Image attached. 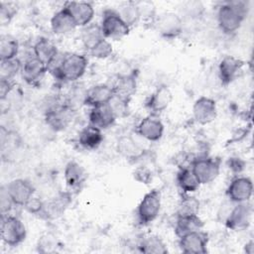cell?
I'll use <instances>...</instances> for the list:
<instances>
[{
    "instance_id": "5",
    "label": "cell",
    "mask_w": 254,
    "mask_h": 254,
    "mask_svg": "<svg viewBox=\"0 0 254 254\" xmlns=\"http://www.w3.org/2000/svg\"><path fill=\"white\" fill-rule=\"evenodd\" d=\"M221 160L207 155L198 156L190 163V168L200 185L213 182L219 175Z\"/></svg>"
},
{
    "instance_id": "20",
    "label": "cell",
    "mask_w": 254,
    "mask_h": 254,
    "mask_svg": "<svg viewBox=\"0 0 254 254\" xmlns=\"http://www.w3.org/2000/svg\"><path fill=\"white\" fill-rule=\"evenodd\" d=\"M73 17L77 27H85L91 23L94 17V8L91 3L85 1H69L64 4Z\"/></svg>"
},
{
    "instance_id": "46",
    "label": "cell",
    "mask_w": 254,
    "mask_h": 254,
    "mask_svg": "<svg viewBox=\"0 0 254 254\" xmlns=\"http://www.w3.org/2000/svg\"><path fill=\"white\" fill-rule=\"evenodd\" d=\"M244 251L247 254H252L254 252V242L253 240H250L249 242H247L244 246Z\"/></svg>"
},
{
    "instance_id": "14",
    "label": "cell",
    "mask_w": 254,
    "mask_h": 254,
    "mask_svg": "<svg viewBox=\"0 0 254 254\" xmlns=\"http://www.w3.org/2000/svg\"><path fill=\"white\" fill-rule=\"evenodd\" d=\"M244 65V61L234 56H225L218 64V75L221 84L226 86L233 82L242 72Z\"/></svg>"
},
{
    "instance_id": "11",
    "label": "cell",
    "mask_w": 254,
    "mask_h": 254,
    "mask_svg": "<svg viewBox=\"0 0 254 254\" xmlns=\"http://www.w3.org/2000/svg\"><path fill=\"white\" fill-rule=\"evenodd\" d=\"M208 235L201 229L179 237V246L186 254H205L207 252Z\"/></svg>"
},
{
    "instance_id": "28",
    "label": "cell",
    "mask_w": 254,
    "mask_h": 254,
    "mask_svg": "<svg viewBox=\"0 0 254 254\" xmlns=\"http://www.w3.org/2000/svg\"><path fill=\"white\" fill-rule=\"evenodd\" d=\"M204 223L198 214L190 215H177L175 222V233L178 237H181L187 233L202 229Z\"/></svg>"
},
{
    "instance_id": "34",
    "label": "cell",
    "mask_w": 254,
    "mask_h": 254,
    "mask_svg": "<svg viewBox=\"0 0 254 254\" xmlns=\"http://www.w3.org/2000/svg\"><path fill=\"white\" fill-rule=\"evenodd\" d=\"M22 63L18 58L11 60H0V79L13 80L19 71H21Z\"/></svg>"
},
{
    "instance_id": "23",
    "label": "cell",
    "mask_w": 254,
    "mask_h": 254,
    "mask_svg": "<svg viewBox=\"0 0 254 254\" xmlns=\"http://www.w3.org/2000/svg\"><path fill=\"white\" fill-rule=\"evenodd\" d=\"M88 119L89 124L99 128L100 130L111 127L116 121V117L111 111L108 103L91 107L88 114Z\"/></svg>"
},
{
    "instance_id": "17",
    "label": "cell",
    "mask_w": 254,
    "mask_h": 254,
    "mask_svg": "<svg viewBox=\"0 0 254 254\" xmlns=\"http://www.w3.org/2000/svg\"><path fill=\"white\" fill-rule=\"evenodd\" d=\"M48 71V66L35 56L28 58L21 68L22 78L30 85L37 86L43 80Z\"/></svg>"
},
{
    "instance_id": "31",
    "label": "cell",
    "mask_w": 254,
    "mask_h": 254,
    "mask_svg": "<svg viewBox=\"0 0 254 254\" xmlns=\"http://www.w3.org/2000/svg\"><path fill=\"white\" fill-rule=\"evenodd\" d=\"M103 39L105 38L103 36L100 24L90 23L87 26L83 27L81 30V41L87 51H90Z\"/></svg>"
},
{
    "instance_id": "38",
    "label": "cell",
    "mask_w": 254,
    "mask_h": 254,
    "mask_svg": "<svg viewBox=\"0 0 254 254\" xmlns=\"http://www.w3.org/2000/svg\"><path fill=\"white\" fill-rule=\"evenodd\" d=\"M88 52L92 57L102 60L111 56L113 52V48L111 43L107 39H103Z\"/></svg>"
},
{
    "instance_id": "30",
    "label": "cell",
    "mask_w": 254,
    "mask_h": 254,
    "mask_svg": "<svg viewBox=\"0 0 254 254\" xmlns=\"http://www.w3.org/2000/svg\"><path fill=\"white\" fill-rule=\"evenodd\" d=\"M139 250L147 254H166L168 253V248L165 242L158 235H147L144 236L139 244Z\"/></svg>"
},
{
    "instance_id": "37",
    "label": "cell",
    "mask_w": 254,
    "mask_h": 254,
    "mask_svg": "<svg viewBox=\"0 0 254 254\" xmlns=\"http://www.w3.org/2000/svg\"><path fill=\"white\" fill-rule=\"evenodd\" d=\"M60 247V243L52 234H45L41 236L38 240L37 249L40 253H54L58 251V248Z\"/></svg>"
},
{
    "instance_id": "22",
    "label": "cell",
    "mask_w": 254,
    "mask_h": 254,
    "mask_svg": "<svg viewBox=\"0 0 254 254\" xmlns=\"http://www.w3.org/2000/svg\"><path fill=\"white\" fill-rule=\"evenodd\" d=\"M76 23L65 6L56 12L51 19L52 31L57 35H65L76 28Z\"/></svg>"
},
{
    "instance_id": "33",
    "label": "cell",
    "mask_w": 254,
    "mask_h": 254,
    "mask_svg": "<svg viewBox=\"0 0 254 254\" xmlns=\"http://www.w3.org/2000/svg\"><path fill=\"white\" fill-rule=\"evenodd\" d=\"M199 206H200V203L195 196L190 195V193L183 192L178 205L177 215L198 214Z\"/></svg>"
},
{
    "instance_id": "10",
    "label": "cell",
    "mask_w": 254,
    "mask_h": 254,
    "mask_svg": "<svg viewBox=\"0 0 254 254\" xmlns=\"http://www.w3.org/2000/svg\"><path fill=\"white\" fill-rule=\"evenodd\" d=\"M225 194L233 203L247 202L253 194V184L248 177H236L228 185Z\"/></svg>"
},
{
    "instance_id": "42",
    "label": "cell",
    "mask_w": 254,
    "mask_h": 254,
    "mask_svg": "<svg viewBox=\"0 0 254 254\" xmlns=\"http://www.w3.org/2000/svg\"><path fill=\"white\" fill-rule=\"evenodd\" d=\"M16 13V10L14 7H12L9 4H5V3H1L0 5V22L2 26L8 25L12 18L14 17Z\"/></svg>"
},
{
    "instance_id": "24",
    "label": "cell",
    "mask_w": 254,
    "mask_h": 254,
    "mask_svg": "<svg viewBox=\"0 0 254 254\" xmlns=\"http://www.w3.org/2000/svg\"><path fill=\"white\" fill-rule=\"evenodd\" d=\"M70 196L67 193L61 194L60 196L54 197L47 201H44V206L41 216L44 219H56L60 217L65 210L66 206L68 205Z\"/></svg>"
},
{
    "instance_id": "9",
    "label": "cell",
    "mask_w": 254,
    "mask_h": 254,
    "mask_svg": "<svg viewBox=\"0 0 254 254\" xmlns=\"http://www.w3.org/2000/svg\"><path fill=\"white\" fill-rule=\"evenodd\" d=\"M252 207L248 201L234 203L223 222L230 230L242 231L250 225Z\"/></svg>"
},
{
    "instance_id": "41",
    "label": "cell",
    "mask_w": 254,
    "mask_h": 254,
    "mask_svg": "<svg viewBox=\"0 0 254 254\" xmlns=\"http://www.w3.org/2000/svg\"><path fill=\"white\" fill-rule=\"evenodd\" d=\"M183 12L190 18H196L203 12V6L199 2H188L184 5Z\"/></svg>"
},
{
    "instance_id": "2",
    "label": "cell",
    "mask_w": 254,
    "mask_h": 254,
    "mask_svg": "<svg viewBox=\"0 0 254 254\" xmlns=\"http://www.w3.org/2000/svg\"><path fill=\"white\" fill-rule=\"evenodd\" d=\"M249 11L248 2L227 1L217 10V24L219 29L227 35L235 33L242 25Z\"/></svg>"
},
{
    "instance_id": "16",
    "label": "cell",
    "mask_w": 254,
    "mask_h": 254,
    "mask_svg": "<svg viewBox=\"0 0 254 254\" xmlns=\"http://www.w3.org/2000/svg\"><path fill=\"white\" fill-rule=\"evenodd\" d=\"M64 178L67 190L71 192H78L86 182L87 174L79 163L71 160L64 167Z\"/></svg>"
},
{
    "instance_id": "21",
    "label": "cell",
    "mask_w": 254,
    "mask_h": 254,
    "mask_svg": "<svg viewBox=\"0 0 254 254\" xmlns=\"http://www.w3.org/2000/svg\"><path fill=\"white\" fill-rule=\"evenodd\" d=\"M116 150L119 155L130 162H136L146 155V151L130 135H122L118 138Z\"/></svg>"
},
{
    "instance_id": "35",
    "label": "cell",
    "mask_w": 254,
    "mask_h": 254,
    "mask_svg": "<svg viewBox=\"0 0 254 254\" xmlns=\"http://www.w3.org/2000/svg\"><path fill=\"white\" fill-rule=\"evenodd\" d=\"M131 99L119 96L114 94L112 96V98L110 99V101L108 102V105L111 109V111L113 112L114 116L117 118H125L128 116L129 112H130V107H129V103H130Z\"/></svg>"
},
{
    "instance_id": "12",
    "label": "cell",
    "mask_w": 254,
    "mask_h": 254,
    "mask_svg": "<svg viewBox=\"0 0 254 254\" xmlns=\"http://www.w3.org/2000/svg\"><path fill=\"white\" fill-rule=\"evenodd\" d=\"M4 188L14 205L18 206H24V204L35 194L34 186L25 179L12 180Z\"/></svg>"
},
{
    "instance_id": "43",
    "label": "cell",
    "mask_w": 254,
    "mask_h": 254,
    "mask_svg": "<svg viewBox=\"0 0 254 254\" xmlns=\"http://www.w3.org/2000/svg\"><path fill=\"white\" fill-rule=\"evenodd\" d=\"M13 205H14V203L12 202L8 193L6 192L5 188L2 187L1 188V194H0V207H1L2 216L7 215L9 213V211L12 209Z\"/></svg>"
},
{
    "instance_id": "36",
    "label": "cell",
    "mask_w": 254,
    "mask_h": 254,
    "mask_svg": "<svg viewBox=\"0 0 254 254\" xmlns=\"http://www.w3.org/2000/svg\"><path fill=\"white\" fill-rule=\"evenodd\" d=\"M118 13L120 17L123 19V21L129 27L136 24L140 20V14H139V10L136 5V2H128L123 4L119 8Z\"/></svg>"
},
{
    "instance_id": "4",
    "label": "cell",
    "mask_w": 254,
    "mask_h": 254,
    "mask_svg": "<svg viewBox=\"0 0 254 254\" xmlns=\"http://www.w3.org/2000/svg\"><path fill=\"white\" fill-rule=\"evenodd\" d=\"M161 205V191L156 189L148 191L137 207L136 217L138 224L144 226L153 222L160 213Z\"/></svg>"
},
{
    "instance_id": "44",
    "label": "cell",
    "mask_w": 254,
    "mask_h": 254,
    "mask_svg": "<svg viewBox=\"0 0 254 254\" xmlns=\"http://www.w3.org/2000/svg\"><path fill=\"white\" fill-rule=\"evenodd\" d=\"M14 87L13 80H6V79H0V98L1 100H4L7 98L8 94L12 91Z\"/></svg>"
},
{
    "instance_id": "39",
    "label": "cell",
    "mask_w": 254,
    "mask_h": 254,
    "mask_svg": "<svg viewBox=\"0 0 254 254\" xmlns=\"http://www.w3.org/2000/svg\"><path fill=\"white\" fill-rule=\"evenodd\" d=\"M133 177L137 182L145 184V185H149L152 182L153 174L148 167L139 166L133 172Z\"/></svg>"
},
{
    "instance_id": "13",
    "label": "cell",
    "mask_w": 254,
    "mask_h": 254,
    "mask_svg": "<svg viewBox=\"0 0 254 254\" xmlns=\"http://www.w3.org/2000/svg\"><path fill=\"white\" fill-rule=\"evenodd\" d=\"M192 116L196 123L206 125L211 123L217 116V106L214 99L200 96L192 105Z\"/></svg>"
},
{
    "instance_id": "19",
    "label": "cell",
    "mask_w": 254,
    "mask_h": 254,
    "mask_svg": "<svg viewBox=\"0 0 254 254\" xmlns=\"http://www.w3.org/2000/svg\"><path fill=\"white\" fill-rule=\"evenodd\" d=\"M113 95L114 90L112 85L107 83L95 84L85 90L83 104L90 107L107 104Z\"/></svg>"
},
{
    "instance_id": "15",
    "label": "cell",
    "mask_w": 254,
    "mask_h": 254,
    "mask_svg": "<svg viewBox=\"0 0 254 254\" xmlns=\"http://www.w3.org/2000/svg\"><path fill=\"white\" fill-rule=\"evenodd\" d=\"M164 130L165 127L161 119L158 115L153 114L144 117L136 127V133L150 142L159 141L163 137Z\"/></svg>"
},
{
    "instance_id": "6",
    "label": "cell",
    "mask_w": 254,
    "mask_h": 254,
    "mask_svg": "<svg viewBox=\"0 0 254 254\" xmlns=\"http://www.w3.org/2000/svg\"><path fill=\"white\" fill-rule=\"evenodd\" d=\"M100 27L105 39L120 40L130 32V27L114 9H105L102 12Z\"/></svg>"
},
{
    "instance_id": "8",
    "label": "cell",
    "mask_w": 254,
    "mask_h": 254,
    "mask_svg": "<svg viewBox=\"0 0 254 254\" xmlns=\"http://www.w3.org/2000/svg\"><path fill=\"white\" fill-rule=\"evenodd\" d=\"M154 26L161 37L167 40H174L178 38L184 30L182 17L174 12H164L156 16Z\"/></svg>"
},
{
    "instance_id": "40",
    "label": "cell",
    "mask_w": 254,
    "mask_h": 254,
    "mask_svg": "<svg viewBox=\"0 0 254 254\" xmlns=\"http://www.w3.org/2000/svg\"><path fill=\"white\" fill-rule=\"evenodd\" d=\"M43 206H44V201H43L41 198H39V197L33 195V196L24 204L23 207H24V209H25L27 212H29V213H31V214L40 215L41 212H42V210H43Z\"/></svg>"
},
{
    "instance_id": "3",
    "label": "cell",
    "mask_w": 254,
    "mask_h": 254,
    "mask_svg": "<svg viewBox=\"0 0 254 254\" xmlns=\"http://www.w3.org/2000/svg\"><path fill=\"white\" fill-rule=\"evenodd\" d=\"M75 109L66 100L56 101L45 111L46 124L56 132L64 130L72 121Z\"/></svg>"
},
{
    "instance_id": "18",
    "label": "cell",
    "mask_w": 254,
    "mask_h": 254,
    "mask_svg": "<svg viewBox=\"0 0 254 254\" xmlns=\"http://www.w3.org/2000/svg\"><path fill=\"white\" fill-rule=\"evenodd\" d=\"M173 100V93L171 89L163 84L157 87V89L148 97L145 103V107L148 109L150 114L159 115L165 111Z\"/></svg>"
},
{
    "instance_id": "7",
    "label": "cell",
    "mask_w": 254,
    "mask_h": 254,
    "mask_svg": "<svg viewBox=\"0 0 254 254\" xmlns=\"http://www.w3.org/2000/svg\"><path fill=\"white\" fill-rule=\"evenodd\" d=\"M1 239L11 247L21 244L27 235L26 226L23 221L14 215H4L1 219Z\"/></svg>"
},
{
    "instance_id": "26",
    "label": "cell",
    "mask_w": 254,
    "mask_h": 254,
    "mask_svg": "<svg viewBox=\"0 0 254 254\" xmlns=\"http://www.w3.org/2000/svg\"><path fill=\"white\" fill-rule=\"evenodd\" d=\"M34 56L48 67L60 54L57 46L47 38H40L33 47Z\"/></svg>"
},
{
    "instance_id": "45",
    "label": "cell",
    "mask_w": 254,
    "mask_h": 254,
    "mask_svg": "<svg viewBox=\"0 0 254 254\" xmlns=\"http://www.w3.org/2000/svg\"><path fill=\"white\" fill-rule=\"evenodd\" d=\"M244 162L239 158H230L228 161L229 169H231L234 173H240L244 169Z\"/></svg>"
},
{
    "instance_id": "1",
    "label": "cell",
    "mask_w": 254,
    "mask_h": 254,
    "mask_svg": "<svg viewBox=\"0 0 254 254\" xmlns=\"http://www.w3.org/2000/svg\"><path fill=\"white\" fill-rule=\"evenodd\" d=\"M88 60L84 55L77 53L60 54L48 67L54 77L63 82H72L79 79L85 72Z\"/></svg>"
},
{
    "instance_id": "27",
    "label": "cell",
    "mask_w": 254,
    "mask_h": 254,
    "mask_svg": "<svg viewBox=\"0 0 254 254\" xmlns=\"http://www.w3.org/2000/svg\"><path fill=\"white\" fill-rule=\"evenodd\" d=\"M112 87L114 94L131 99L137 90V73L132 71L127 74L119 75Z\"/></svg>"
},
{
    "instance_id": "25",
    "label": "cell",
    "mask_w": 254,
    "mask_h": 254,
    "mask_svg": "<svg viewBox=\"0 0 254 254\" xmlns=\"http://www.w3.org/2000/svg\"><path fill=\"white\" fill-rule=\"evenodd\" d=\"M103 139L104 137L102 134V130L91 124H88L79 131L77 143L83 149L94 150L101 145Z\"/></svg>"
},
{
    "instance_id": "29",
    "label": "cell",
    "mask_w": 254,
    "mask_h": 254,
    "mask_svg": "<svg viewBox=\"0 0 254 254\" xmlns=\"http://www.w3.org/2000/svg\"><path fill=\"white\" fill-rule=\"evenodd\" d=\"M177 184L184 193H191L198 190L200 183L190 167H181L177 173Z\"/></svg>"
},
{
    "instance_id": "32",
    "label": "cell",
    "mask_w": 254,
    "mask_h": 254,
    "mask_svg": "<svg viewBox=\"0 0 254 254\" xmlns=\"http://www.w3.org/2000/svg\"><path fill=\"white\" fill-rule=\"evenodd\" d=\"M19 53L18 41L9 35H3L0 39V60H11L17 58Z\"/></svg>"
}]
</instances>
